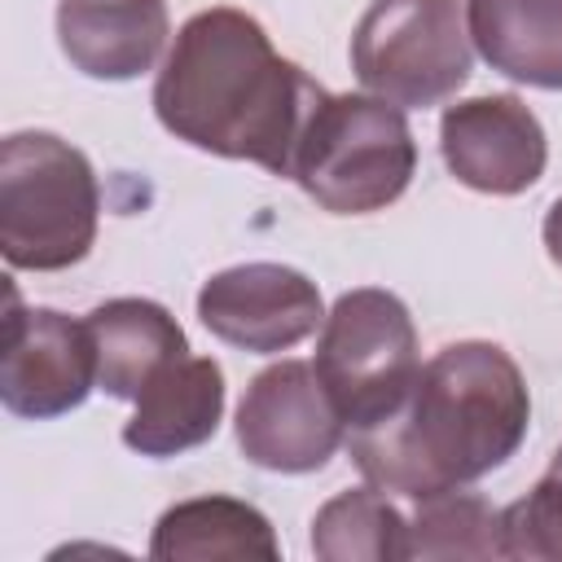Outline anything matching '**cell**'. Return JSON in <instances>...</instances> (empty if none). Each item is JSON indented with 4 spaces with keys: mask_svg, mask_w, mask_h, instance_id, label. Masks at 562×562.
I'll return each mask as SVG.
<instances>
[{
    "mask_svg": "<svg viewBox=\"0 0 562 562\" xmlns=\"http://www.w3.org/2000/svg\"><path fill=\"white\" fill-rule=\"evenodd\" d=\"M321 101L325 88L285 61L241 9L193 13L154 83V114L176 140L259 162L272 176H290L303 127Z\"/></svg>",
    "mask_w": 562,
    "mask_h": 562,
    "instance_id": "1",
    "label": "cell"
},
{
    "mask_svg": "<svg viewBox=\"0 0 562 562\" xmlns=\"http://www.w3.org/2000/svg\"><path fill=\"white\" fill-rule=\"evenodd\" d=\"M527 422L531 395L509 351L452 342L417 369L395 413L351 430V457L373 487L426 501L505 465Z\"/></svg>",
    "mask_w": 562,
    "mask_h": 562,
    "instance_id": "2",
    "label": "cell"
},
{
    "mask_svg": "<svg viewBox=\"0 0 562 562\" xmlns=\"http://www.w3.org/2000/svg\"><path fill=\"white\" fill-rule=\"evenodd\" d=\"M97 176L83 149L53 132H13L0 145V250L9 268L61 272L92 250Z\"/></svg>",
    "mask_w": 562,
    "mask_h": 562,
    "instance_id": "3",
    "label": "cell"
},
{
    "mask_svg": "<svg viewBox=\"0 0 562 562\" xmlns=\"http://www.w3.org/2000/svg\"><path fill=\"white\" fill-rule=\"evenodd\" d=\"M413 171L417 145L400 105L360 92H325L303 127L290 180L329 215H369L391 206Z\"/></svg>",
    "mask_w": 562,
    "mask_h": 562,
    "instance_id": "4",
    "label": "cell"
},
{
    "mask_svg": "<svg viewBox=\"0 0 562 562\" xmlns=\"http://www.w3.org/2000/svg\"><path fill=\"white\" fill-rule=\"evenodd\" d=\"M417 329L391 290H347L321 321L316 378L338 417L360 430L400 408L417 378Z\"/></svg>",
    "mask_w": 562,
    "mask_h": 562,
    "instance_id": "5",
    "label": "cell"
},
{
    "mask_svg": "<svg viewBox=\"0 0 562 562\" xmlns=\"http://www.w3.org/2000/svg\"><path fill=\"white\" fill-rule=\"evenodd\" d=\"M356 79L408 110L448 101L470 79V31L457 0H373L351 35Z\"/></svg>",
    "mask_w": 562,
    "mask_h": 562,
    "instance_id": "6",
    "label": "cell"
},
{
    "mask_svg": "<svg viewBox=\"0 0 562 562\" xmlns=\"http://www.w3.org/2000/svg\"><path fill=\"white\" fill-rule=\"evenodd\" d=\"M342 417L316 364L281 360L250 378L237 404V443L250 465L277 474L321 470L342 443Z\"/></svg>",
    "mask_w": 562,
    "mask_h": 562,
    "instance_id": "7",
    "label": "cell"
},
{
    "mask_svg": "<svg viewBox=\"0 0 562 562\" xmlns=\"http://www.w3.org/2000/svg\"><path fill=\"white\" fill-rule=\"evenodd\" d=\"M97 386V347L88 321H70L53 307H22L9 290L4 347H0V400L13 417H61Z\"/></svg>",
    "mask_w": 562,
    "mask_h": 562,
    "instance_id": "8",
    "label": "cell"
},
{
    "mask_svg": "<svg viewBox=\"0 0 562 562\" xmlns=\"http://www.w3.org/2000/svg\"><path fill=\"white\" fill-rule=\"evenodd\" d=\"M202 325L241 351H285L325 321L321 290L285 263H237L215 272L198 294Z\"/></svg>",
    "mask_w": 562,
    "mask_h": 562,
    "instance_id": "9",
    "label": "cell"
},
{
    "mask_svg": "<svg viewBox=\"0 0 562 562\" xmlns=\"http://www.w3.org/2000/svg\"><path fill=\"white\" fill-rule=\"evenodd\" d=\"M439 149L448 171L465 189H479L492 198L527 193L549 162L540 119L509 92L448 105L439 119Z\"/></svg>",
    "mask_w": 562,
    "mask_h": 562,
    "instance_id": "10",
    "label": "cell"
},
{
    "mask_svg": "<svg viewBox=\"0 0 562 562\" xmlns=\"http://www.w3.org/2000/svg\"><path fill=\"white\" fill-rule=\"evenodd\" d=\"M167 31V0H57V44L88 79L145 75Z\"/></svg>",
    "mask_w": 562,
    "mask_h": 562,
    "instance_id": "11",
    "label": "cell"
},
{
    "mask_svg": "<svg viewBox=\"0 0 562 562\" xmlns=\"http://www.w3.org/2000/svg\"><path fill=\"white\" fill-rule=\"evenodd\" d=\"M224 417V369L211 356H180L162 364L136 395L123 443L140 457H176L206 443Z\"/></svg>",
    "mask_w": 562,
    "mask_h": 562,
    "instance_id": "12",
    "label": "cell"
},
{
    "mask_svg": "<svg viewBox=\"0 0 562 562\" xmlns=\"http://www.w3.org/2000/svg\"><path fill=\"white\" fill-rule=\"evenodd\" d=\"M465 31L505 79L562 92V0H465Z\"/></svg>",
    "mask_w": 562,
    "mask_h": 562,
    "instance_id": "13",
    "label": "cell"
},
{
    "mask_svg": "<svg viewBox=\"0 0 562 562\" xmlns=\"http://www.w3.org/2000/svg\"><path fill=\"white\" fill-rule=\"evenodd\" d=\"M92 347H97V386L114 400H136L145 382L189 356L184 329L154 299H110L88 312Z\"/></svg>",
    "mask_w": 562,
    "mask_h": 562,
    "instance_id": "14",
    "label": "cell"
},
{
    "mask_svg": "<svg viewBox=\"0 0 562 562\" xmlns=\"http://www.w3.org/2000/svg\"><path fill=\"white\" fill-rule=\"evenodd\" d=\"M277 536L272 522L233 496H193L171 505L149 540V558L158 562H206V558H263L272 562Z\"/></svg>",
    "mask_w": 562,
    "mask_h": 562,
    "instance_id": "15",
    "label": "cell"
},
{
    "mask_svg": "<svg viewBox=\"0 0 562 562\" xmlns=\"http://www.w3.org/2000/svg\"><path fill=\"white\" fill-rule=\"evenodd\" d=\"M312 553L321 562H400L408 558V518L382 487H347L316 509Z\"/></svg>",
    "mask_w": 562,
    "mask_h": 562,
    "instance_id": "16",
    "label": "cell"
},
{
    "mask_svg": "<svg viewBox=\"0 0 562 562\" xmlns=\"http://www.w3.org/2000/svg\"><path fill=\"white\" fill-rule=\"evenodd\" d=\"M408 558H501V509L461 487L417 501Z\"/></svg>",
    "mask_w": 562,
    "mask_h": 562,
    "instance_id": "17",
    "label": "cell"
},
{
    "mask_svg": "<svg viewBox=\"0 0 562 562\" xmlns=\"http://www.w3.org/2000/svg\"><path fill=\"white\" fill-rule=\"evenodd\" d=\"M501 558L562 562V479L544 474L522 501L501 509Z\"/></svg>",
    "mask_w": 562,
    "mask_h": 562,
    "instance_id": "18",
    "label": "cell"
},
{
    "mask_svg": "<svg viewBox=\"0 0 562 562\" xmlns=\"http://www.w3.org/2000/svg\"><path fill=\"white\" fill-rule=\"evenodd\" d=\"M544 250H549V259L562 268V198L549 206V215H544Z\"/></svg>",
    "mask_w": 562,
    "mask_h": 562,
    "instance_id": "19",
    "label": "cell"
},
{
    "mask_svg": "<svg viewBox=\"0 0 562 562\" xmlns=\"http://www.w3.org/2000/svg\"><path fill=\"white\" fill-rule=\"evenodd\" d=\"M549 474H553V479H562V448L553 452V461H549Z\"/></svg>",
    "mask_w": 562,
    "mask_h": 562,
    "instance_id": "20",
    "label": "cell"
}]
</instances>
